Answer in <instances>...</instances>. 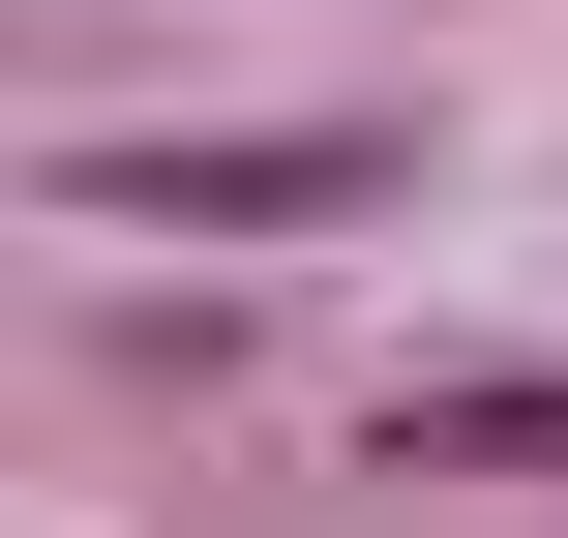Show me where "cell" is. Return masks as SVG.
Masks as SVG:
<instances>
[{"label":"cell","instance_id":"6da1fadb","mask_svg":"<svg viewBox=\"0 0 568 538\" xmlns=\"http://www.w3.org/2000/svg\"><path fill=\"white\" fill-rule=\"evenodd\" d=\"M419 150L389 120H210V150H90V210L120 240H300V210H389Z\"/></svg>","mask_w":568,"mask_h":538}]
</instances>
